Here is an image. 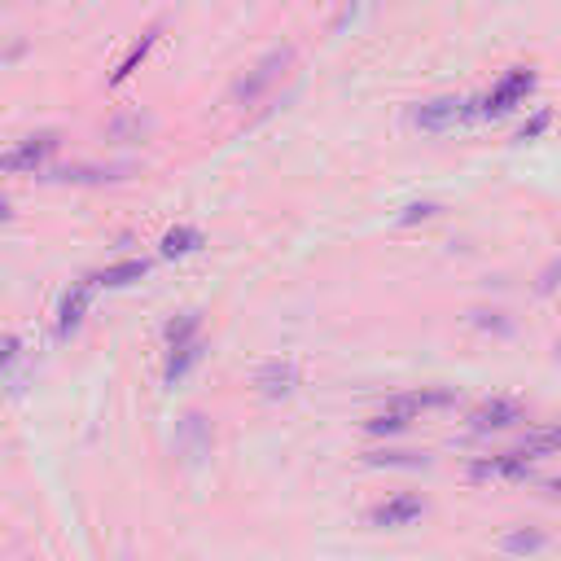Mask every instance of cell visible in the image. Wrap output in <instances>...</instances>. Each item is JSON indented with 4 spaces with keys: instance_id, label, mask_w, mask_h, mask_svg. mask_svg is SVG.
<instances>
[{
    "instance_id": "cell-1",
    "label": "cell",
    "mask_w": 561,
    "mask_h": 561,
    "mask_svg": "<svg viewBox=\"0 0 561 561\" xmlns=\"http://www.w3.org/2000/svg\"><path fill=\"white\" fill-rule=\"evenodd\" d=\"M290 62H294V49H290V44H281V49H272L268 57H259L255 71H246V75L233 84V101H246V106H250V101H259V97L268 93V88L285 75V66H290Z\"/></svg>"
},
{
    "instance_id": "cell-2",
    "label": "cell",
    "mask_w": 561,
    "mask_h": 561,
    "mask_svg": "<svg viewBox=\"0 0 561 561\" xmlns=\"http://www.w3.org/2000/svg\"><path fill=\"white\" fill-rule=\"evenodd\" d=\"M57 145H62V136H57V132H36V136H27V141H18L9 154H0V171L31 176V171H40V167L57 154Z\"/></svg>"
},
{
    "instance_id": "cell-3",
    "label": "cell",
    "mask_w": 561,
    "mask_h": 561,
    "mask_svg": "<svg viewBox=\"0 0 561 561\" xmlns=\"http://www.w3.org/2000/svg\"><path fill=\"white\" fill-rule=\"evenodd\" d=\"M474 110V101H461V97H434V101H421L417 110H412V128L421 132H448L456 128L461 119H469Z\"/></svg>"
},
{
    "instance_id": "cell-4",
    "label": "cell",
    "mask_w": 561,
    "mask_h": 561,
    "mask_svg": "<svg viewBox=\"0 0 561 561\" xmlns=\"http://www.w3.org/2000/svg\"><path fill=\"white\" fill-rule=\"evenodd\" d=\"M531 88H535V71L531 66H518V71H509L496 88H491V97L478 106V114H483V119H500V114H509L513 106H522Z\"/></svg>"
},
{
    "instance_id": "cell-5",
    "label": "cell",
    "mask_w": 561,
    "mask_h": 561,
    "mask_svg": "<svg viewBox=\"0 0 561 561\" xmlns=\"http://www.w3.org/2000/svg\"><path fill=\"white\" fill-rule=\"evenodd\" d=\"M522 421V404L518 399H505V395H496V399H483L474 412H469V430L474 434H491V430H513Z\"/></svg>"
},
{
    "instance_id": "cell-6",
    "label": "cell",
    "mask_w": 561,
    "mask_h": 561,
    "mask_svg": "<svg viewBox=\"0 0 561 561\" xmlns=\"http://www.w3.org/2000/svg\"><path fill=\"white\" fill-rule=\"evenodd\" d=\"M93 277H84L79 285H71V290L62 294V303H57V338H71L79 325H84V312H88V299H93Z\"/></svg>"
},
{
    "instance_id": "cell-7",
    "label": "cell",
    "mask_w": 561,
    "mask_h": 561,
    "mask_svg": "<svg viewBox=\"0 0 561 561\" xmlns=\"http://www.w3.org/2000/svg\"><path fill=\"white\" fill-rule=\"evenodd\" d=\"M426 513V500L421 496H408V491H399V496L391 500H382V505H373L369 509V522L373 526H412Z\"/></svg>"
},
{
    "instance_id": "cell-8",
    "label": "cell",
    "mask_w": 561,
    "mask_h": 561,
    "mask_svg": "<svg viewBox=\"0 0 561 561\" xmlns=\"http://www.w3.org/2000/svg\"><path fill=\"white\" fill-rule=\"evenodd\" d=\"M255 386H259V395L263 399H285L299 386V369H294L290 360H268L263 369L255 373Z\"/></svg>"
},
{
    "instance_id": "cell-9",
    "label": "cell",
    "mask_w": 561,
    "mask_h": 561,
    "mask_svg": "<svg viewBox=\"0 0 561 561\" xmlns=\"http://www.w3.org/2000/svg\"><path fill=\"white\" fill-rule=\"evenodd\" d=\"M176 448L189 456V461H202L206 452H211V421L202 417V412H185V421H180L176 430Z\"/></svg>"
},
{
    "instance_id": "cell-10",
    "label": "cell",
    "mask_w": 561,
    "mask_h": 561,
    "mask_svg": "<svg viewBox=\"0 0 561 561\" xmlns=\"http://www.w3.org/2000/svg\"><path fill=\"white\" fill-rule=\"evenodd\" d=\"M526 474H531V456H522L518 448L474 465V478H526Z\"/></svg>"
},
{
    "instance_id": "cell-11",
    "label": "cell",
    "mask_w": 561,
    "mask_h": 561,
    "mask_svg": "<svg viewBox=\"0 0 561 561\" xmlns=\"http://www.w3.org/2000/svg\"><path fill=\"white\" fill-rule=\"evenodd\" d=\"M452 391H443V386H439V391H412V395H399V399H391V404H386V408H391V412H399V417H417V412H430V408H448L452 404Z\"/></svg>"
},
{
    "instance_id": "cell-12",
    "label": "cell",
    "mask_w": 561,
    "mask_h": 561,
    "mask_svg": "<svg viewBox=\"0 0 561 561\" xmlns=\"http://www.w3.org/2000/svg\"><path fill=\"white\" fill-rule=\"evenodd\" d=\"M145 272H150V263H145V259H119V263H110L106 272H97L93 281L106 285V290H128V285H136Z\"/></svg>"
},
{
    "instance_id": "cell-13",
    "label": "cell",
    "mask_w": 561,
    "mask_h": 561,
    "mask_svg": "<svg viewBox=\"0 0 561 561\" xmlns=\"http://www.w3.org/2000/svg\"><path fill=\"white\" fill-rule=\"evenodd\" d=\"M518 452L522 456H557L561 452V426H535V430H526V439L518 443Z\"/></svg>"
},
{
    "instance_id": "cell-14",
    "label": "cell",
    "mask_w": 561,
    "mask_h": 561,
    "mask_svg": "<svg viewBox=\"0 0 561 561\" xmlns=\"http://www.w3.org/2000/svg\"><path fill=\"white\" fill-rule=\"evenodd\" d=\"M128 167H62L53 171V180H66V185H106V180H123Z\"/></svg>"
},
{
    "instance_id": "cell-15",
    "label": "cell",
    "mask_w": 561,
    "mask_h": 561,
    "mask_svg": "<svg viewBox=\"0 0 561 561\" xmlns=\"http://www.w3.org/2000/svg\"><path fill=\"white\" fill-rule=\"evenodd\" d=\"M548 544V535L540 531V526H518V531H509L505 540H500V548L513 557H531V553H540V548Z\"/></svg>"
},
{
    "instance_id": "cell-16",
    "label": "cell",
    "mask_w": 561,
    "mask_h": 561,
    "mask_svg": "<svg viewBox=\"0 0 561 561\" xmlns=\"http://www.w3.org/2000/svg\"><path fill=\"white\" fill-rule=\"evenodd\" d=\"M193 250H202V233L193 224H180V228H171V233L163 237V255L167 259H185V255H193Z\"/></svg>"
},
{
    "instance_id": "cell-17",
    "label": "cell",
    "mask_w": 561,
    "mask_h": 561,
    "mask_svg": "<svg viewBox=\"0 0 561 561\" xmlns=\"http://www.w3.org/2000/svg\"><path fill=\"white\" fill-rule=\"evenodd\" d=\"M202 338H193V342H185V347H171V360H167V386H176L180 377H185L193 364L202 360Z\"/></svg>"
},
{
    "instance_id": "cell-18",
    "label": "cell",
    "mask_w": 561,
    "mask_h": 561,
    "mask_svg": "<svg viewBox=\"0 0 561 561\" xmlns=\"http://www.w3.org/2000/svg\"><path fill=\"white\" fill-rule=\"evenodd\" d=\"M167 347H185V342H193L202 334V312H180L176 320H167Z\"/></svg>"
},
{
    "instance_id": "cell-19",
    "label": "cell",
    "mask_w": 561,
    "mask_h": 561,
    "mask_svg": "<svg viewBox=\"0 0 561 561\" xmlns=\"http://www.w3.org/2000/svg\"><path fill=\"white\" fill-rule=\"evenodd\" d=\"M154 44H158V27H150V31H145V40L136 44V49H132L128 57H123V62H119V71L110 75V84H123V79H132V71L145 62V57H150V49H154Z\"/></svg>"
},
{
    "instance_id": "cell-20",
    "label": "cell",
    "mask_w": 561,
    "mask_h": 561,
    "mask_svg": "<svg viewBox=\"0 0 561 561\" xmlns=\"http://www.w3.org/2000/svg\"><path fill=\"white\" fill-rule=\"evenodd\" d=\"M369 465H386V469H426V456L417 452H369Z\"/></svg>"
},
{
    "instance_id": "cell-21",
    "label": "cell",
    "mask_w": 561,
    "mask_h": 561,
    "mask_svg": "<svg viewBox=\"0 0 561 561\" xmlns=\"http://www.w3.org/2000/svg\"><path fill=\"white\" fill-rule=\"evenodd\" d=\"M364 430H369V434H377V439H382V434H404V430H408V417H399V412L382 408V412H377V417H369V421H364Z\"/></svg>"
},
{
    "instance_id": "cell-22",
    "label": "cell",
    "mask_w": 561,
    "mask_h": 561,
    "mask_svg": "<svg viewBox=\"0 0 561 561\" xmlns=\"http://www.w3.org/2000/svg\"><path fill=\"white\" fill-rule=\"evenodd\" d=\"M548 123H553V114H548V110H540V114H535V119H526V123H522L513 141H535V136H544V132H548Z\"/></svg>"
},
{
    "instance_id": "cell-23",
    "label": "cell",
    "mask_w": 561,
    "mask_h": 561,
    "mask_svg": "<svg viewBox=\"0 0 561 561\" xmlns=\"http://www.w3.org/2000/svg\"><path fill=\"white\" fill-rule=\"evenodd\" d=\"M557 285H561V255H557V259H553V263H548V268L540 272V281H535V290H540V294H553Z\"/></svg>"
},
{
    "instance_id": "cell-24",
    "label": "cell",
    "mask_w": 561,
    "mask_h": 561,
    "mask_svg": "<svg viewBox=\"0 0 561 561\" xmlns=\"http://www.w3.org/2000/svg\"><path fill=\"white\" fill-rule=\"evenodd\" d=\"M430 215H439V206H434V202H412V206H404V215H399V220L417 224V220H430Z\"/></svg>"
},
{
    "instance_id": "cell-25",
    "label": "cell",
    "mask_w": 561,
    "mask_h": 561,
    "mask_svg": "<svg viewBox=\"0 0 561 561\" xmlns=\"http://www.w3.org/2000/svg\"><path fill=\"white\" fill-rule=\"evenodd\" d=\"M18 351H22V342H18L14 334H5V338H0V369H9V364L18 360Z\"/></svg>"
},
{
    "instance_id": "cell-26",
    "label": "cell",
    "mask_w": 561,
    "mask_h": 561,
    "mask_svg": "<svg viewBox=\"0 0 561 561\" xmlns=\"http://www.w3.org/2000/svg\"><path fill=\"white\" fill-rule=\"evenodd\" d=\"M544 487H548V496H557V500H561V478H548Z\"/></svg>"
},
{
    "instance_id": "cell-27",
    "label": "cell",
    "mask_w": 561,
    "mask_h": 561,
    "mask_svg": "<svg viewBox=\"0 0 561 561\" xmlns=\"http://www.w3.org/2000/svg\"><path fill=\"white\" fill-rule=\"evenodd\" d=\"M9 215H14V211H9V202L0 198V220H9Z\"/></svg>"
},
{
    "instance_id": "cell-28",
    "label": "cell",
    "mask_w": 561,
    "mask_h": 561,
    "mask_svg": "<svg viewBox=\"0 0 561 561\" xmlns=\"http://www.w3.org/2000/svg\"><path fill=\"white\" fill-rule=\"evenodd\" d=\"M557 356H561V342H557Z\"/></svg>"
}]
</instances>
